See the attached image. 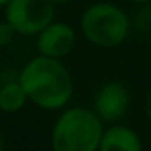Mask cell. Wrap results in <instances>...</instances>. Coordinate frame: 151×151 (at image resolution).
<instances>
[{
    "mask_svg": "<svg viewBox=\"0 0 151 151\" xmlns=\"http://www.w3.org/2000/svg\"><path fill=\"white\" fill-rule=\"evenodd\" d=\"M14 28L7 23V21H0V47H5L9 46L12 40H14Z\"/></svg>",
    "mask_w": 151,
    "mask_h": 151,
    "instance_id": "30bf717a",
    "label": "cell"
},
{
    "mask_svg": "<svg viewBox=\"0 0 151 151\" xmlns=\"http://www.w3.org/2000/svg\"><path fill=\"white\" fill-rule=\"evenodd\" d=\"M128 106H130V93L125 88V84L118 81H109L99 88L93 102V111L102 121L116 123L127 114Z\"/></svg>",
    "mask_w": 151,
    "mask_h": 151,
    "instance_id": "5b68a950",
    "label": "cell"
},
{
    "mask_svg": "<svg viewBox=\"0 0 151 151\" xmlns=\"http://www.w3.org/2000/svg\"><path fill=\"white\" fill-rule=\"evenodd\" d=\"M30 102L42 109H62L72 97V77L65 65L49 56L32 58L18 76Z\"/></svg>",
    "mask_w": 151,
    "mask_h": 151,
    "instance_id": "6da1fadb",
    "label": "cell"
},
{
    "mask_svg": "<svg viewBox=\"0 0 151 151\" xmlns=\"http://www.w3.org/2000/svg\"><path fill=\"white\" fill-rule=\"evenodd\" d=\"M99 151H142L139 134L125 125H113L102 134Z\"/></svg>",
    "mask_w": 151,
    "mask_h": 151,
    "instance_id": "52a82bcc",
    "label": "cell"
},
{
    "mask_svg": "<svg viewBox=\"0 0 151 151\" xmlns=\"http://www.w3.org/2000/svg\"><path fill=\"white\" fill-rule=\"evenodd\" d=\"M49 2H53L55 5H62V4H67V2H70V0H49Z\"/></svg>",
    "mask_w": 151,
    "mask_h": 151,
    "instance_id": "7c38bea8",
    "label": "cell"
},
{
    "mask_svg": "<svg viewBox=\"0 0 151 151\" xmlns=\"http://www.w3.org/2000/svg\"><path fill=\"white\" fill-rule=\"evenodd\" d=\"M144 111H146V116H148V119H150V123H151V90L148 91L146 100H144Z\"/></svg>",
    "mask_w": 151,
    "mask_h": 151,
    "instance_id": "8fae6325",
    "label": "cell"
},
{
    "mask_svg": "<svg viewBox=\"0 0 151 151\" xmlns=\"http://www.w3.org/2000/svg\"><path fill=\"white\" fill-rule=\"evenodd\" d=\"M130 2H135V4H148L151 0H130Z\"/></svg>",
    "mask_w": 151,
    "mask_h": 151,
    "instance_id": "4fadbf2b",
    "label": "cell"
},
{
    "mask_svg": "<svg viewBox=\"0 0 151 151\" xmlns=\"http://www.w3.org/2000/svg\"><path fill=\"white\" fill-rule=\"evenodd\" d=\"M0 151H4V141H2V135H0Z\"/></svg>",
    "mask_w": 151,
    "mask_h": 151,
    "instance_id": "9a60e30c",
    "label": "cell"
},
{
    "mask_svg": "<svg viewBox=\"0 0 151 151\" xmlns=\"http://www.w3.org/2000/svg\"><path fill=\"white\" fill-rule=\"evenodd\" d=\"M9 2H11V0H0V7H5Z\"/></svg>",
    "mask_w": 151,
    "mask_h": 151,
    "instance_id": "5bb4252c",
    "label": "cell"
},
{
    "mask_svg": "<svg viewBox=\"0 0 151 151\" xmlns=\"http://www.w3.org/2000/svg\"><path fill=\"white\" fill-rule=\"evenodd\" d=\"M130 25H132V28L137 34L150 35L151 34V2L141 4L137 7V11L130 18Z\"/></svg>",
    "mask_w": 151,
    "mask_h": 151,
    "instance_id": "9c48e42d",
    "label": "cell"
},
{
    "mask_svg": "<svg viewBox=\"0 0 151 151\" xmlns=\"http://www.w3.org/2000/svg\"><path fill=\"white\" fill-rule=\"evenodd\" d=\"M132 30L130 18L123 9L109 2L90 5L81 16V32L88 42L99 47H116Z\"/></svg>",
    "mask_w": 151,
    "mask_h": 151,
    "instance_id": "3957f363",
    "label": "cell"
},
{
    "mask_svg": "<svg viewBox=\"0 0 151 151\" xmlns=\"http://www.w3.org/2000/svg\"><path fill=\"white\" fill-rule=\"evenodd\" d=\"M104 121L93 109L70 107L60 114L51 132L53 151H99Z\"/></svg>",
    "mask_w": 151,
    "mask_h": 151,
    "instance_id": "7a4b0ae2",
    "label": "cell"
},
{
    "mask_svg": "<svg viewBox=\"0 0 151 151\" xmlns=\"http://www.w3.org/2000/svg\"><path fill=\"white\" fill-rule=\"evenodd\" d=\"M27 100H28V97L19 81H7L0 86V111L2 113H18L27 104Z\"/></svg>",
    "mask_w": 151,
    "mask_h": 151,
    "instance_id": "ba28073f",
    "label": "cell"
},
{
    "mask_svg": "<svg viewBox=\"0 0 151 151\" xmlns=\"http://www.w3.org/2000/svg\"><path fill=\"white\" fill-rule=\"evenodd\" d=\"M76 46V32L72 27L62 21L49 23L37 35V51L42 56L62 60Z\"/></svg>",
    "mask_w": 151,
    "mask_h": 151,
    "instance_id": "8992f818",
    "label": "cell"
},
{
    "mask_svg": "<svg viewBox=\"0 0 151 151\" xmlns=\"http://www.w3.org/2000/svg\"><path fill=\"white\" fill-rule=\"evenodd\" d=\"M5 21L19 35H39L55 21V4L49 0H11L5 5Z\"/></svg>",
    "mask_w": 151,
    "mask_h": 151,
    "instance_id": "277c9868",
    "label": "cell"
}]
</instances>
